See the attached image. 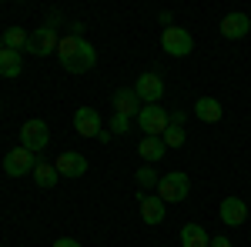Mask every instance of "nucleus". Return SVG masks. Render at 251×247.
<instances>
[{
  "mask_svg": "<svg viewBox=\"0 0 251 247\" xmlns=\"http://www.w3.org/2000/svg\"><path fill=\"white\" fill-rule=\"evenodd\" d=\"M57 57H60V64H64L67 74H87L97 64V50L84 37H74V34H71V37H60Z\"/></svg>",
  "mask_w": 251,
  "mask_h": 247,
  "instance_id": "f257e3e1",
  "label": "nucleus"
},
{
  "mask_svg": "<svg viewBox=\"0 0 251 247\" xmlns=\"http://www.w3.org/2000/svg\"><path fill=\"white\" fill-rule=\"evenodd\" d=\"M188 190H191V177L184 171H171L161 177V184H157V197L164 201V204H181L184 197H188Z\"/></svg>",
  "mask_w": 251,
  "mask_h": 247,
  "instance_id": "f03ea898",
  "label": "nucleus"
},
{
  "mask_svg": "<svg viewBox=\"0 0 251 247\" xmlns=\"http://www.w3.org/2000/svg\"><path fill=\"white\" fill-rule=\"evenodd\" d=\"M47 144H50V131L40 117H30L20 124V147H27L30 154H40Z\"/></svg>",
  "mask_w": 251,
  "mask_h": 247,
  "instance_id": "7ed1b4c3",
  "label": "nucleus"
},
{
  "mask_svg": "<svg viewBox=\"0 0 251 247\" xmlns=\"http://www.w3.org/2000/svg\"><path fill=\"white\" fill-rule=\"evenodd\" d=\"M161 47H164V54H171V57H188V54L194 50V37L184 30V27H164Z\"/></svg>",
  "mask_w": 251,
  "mask_h": 247,
  "instance_id": "20e7f679",
  "label": "nucleus"
},
{
  "mask_svg": "<svg viewBox=\"0 0 251 247\" xmlns=\"http://www.w3.org/2000/svg\"><path fill=\"white\" fill-rule=\"evenodd\" d=\"M137 124H141L144 137H161V134L168 131L171 117H168V111H164V107H157V104H148V107H141V114H137Z\"/></svg>",
  "mask_w": 251,
  "mask_h": 247,
  "instance_id": "39448f33",
  "label": "nucleus"
},
{
  "mask_svg": "<svg viewBox=\"0 0 251 247\" xmlns=\"http://www.w3.org/2000/svg\"><path fill=\"white\" fill-rule=\"evenodd\" d=\"M34 167H37V154H30L27 147H14V151H7V157H3V171H7V177L34 174Z\"/></svg>",
  "mask_w": 251,
  "mask_h": 247,
  "instance_id": "423d86ee",
  "label": "nucleus"
},
{
  "mask_svg": "<svg viewBox=\"0 0 251 247\" xmlns=\"http://www.w3.org/2000/svg\"><path fill=\"white\" fill-rule=\"evenodd\" d=\"M57 44L60 37L54 34V27H40L37 34H30L27 37V54H37V57H47V54H57Z\"/></svg>",
  "mask_w": 251,
  "mask_h": 247,
  "instance_id": "0eeeda50",
  "label": "nucleus"
},
{
  "mask_svg": "<svg viewBox=\"0 0 251 247\" xmlns=\"http://www.w3.org/2000/svg\"><path fill=\"white\" fill-rule=\"evenodd\" d=\"M134 94L141 97V104H157L164 97V80L157 74H141L134 84Z\"/></svg>",
  "mask_w": 251,
  "mask_h": 247,
  "instance_id": "6e6552de",
  "label": "nucleus"
},
{
  "mask_svg": "<svg viewBox=\"0 0 251 247\" xmlns=\"http://www.w3.org/2000/svg\"><path fill=\"white\" fill-rule=\"evenodd\" d=\"M137 207H141L144 224H151V227H154V224L164 221V207H168V204H164L157 194H144V190H141V194H137Z\"/></svg>",
  "mask_w": 251,
  "mask_h": 247,
  "instance_id": "1a4fd4ad",
  "label": "nucleus"
},
{
  "mask_svg": "<svg viewBox=\"0 0 251 247\" xmlns=\"http://www.w3.org/2000/svg\"><path fill=\"white\" fill-rule=\"evenodd\" d=\"M54 167H57L60 177H84V174H87V157L77 154V151H64L57 160H54Z\"/></svg>",
  "mask_w": 251,
  "mask_h": 247,
  "instance_id": "9d476101",
  "label": "nucleus"
},
{
  "mask_svg": "<svg viewBox=\"0 0 251 247\" xmlns=\"http://www.w3.org/2000/svg\"><path fill=\"white\" fill-rule=\"evenodd\" d=\"M221 34L228 40H241L251 34V17L248 14H241V10H234V14H225L221 20Z\"/></svg>",
  "mask_w": 251,
  "mask_h": 247,
  "instance_id": "9b49d317",
  "label": "nucleus"
},
{
  "mask_svg": "<svg viewBox=\"0 0 251 247\" xmlns=\"http://www.w3.org/2000/svg\"><path fill=\"white\" fill-rule=\"evenodd\" d=\"M74 131L80 137H97L100 134V114L94 107H77L74 111Z\"/></svg>",
  "mask_w": 251,
  "mask_h": 247,
  "instance_id": "f8f14e48",
  "label": "nucleus"
},
{
  "mask_svg": "<svg viewBox=\"0 0 251 247\" xmlns=\"http://www.w3.org/2000/svg\"><path fill=\"white\" fill-rule=\"evenodd\" d=\"M218 217H221L228 227H241L245 217H248V207H245L241 197H225V201H221V210H218Z\"/></svg>",
  "mask_w": 251,
  "mask_h": 247,
  "instance_id": "ddd939ff",
  "label": "nucleus"
},
{
  "mask_svg": "<svg viewBox=\"0 0 251 247\" xmlns=\"http://www.w3.org/2000/svg\"><path fill=\"white\" fill-rule=\"evenodd\" d=\"M141 97L134 94V87H117L114 90V114H124V117H137L141 114Z\"/></svg>",
  "mask_w": 251,
  "mask_h": 247,
  "instance_id": "4468645a",
  "label": "nucleus"
},
{
  "mask_svg": "<svg viewBox=\"0 0 251 247\" xmlns=\"http://www.w3.org/2000/svg\"><path fill=\"white\" fill-rule=\"evenodd\" d=\"M194 117L204 120V124H218V120L225 117V107H221L214 97H198V104H194Z\"/></svg>",
  "mask_w": 251,
  "mask_h": 247,
  "instance_id": "2eb2a0df",
  "label": "nucleus"
},
{
  "mask_svg": "<svg viewBox=\"0 0 251 247\" xmlns=\"http://www.w3.org/2000/svg\"><path fill=\"white\" fill-rule=\"evenodd\" d=\"M24 70V57H20V50H0V77H7V80H14V77Z\"/></svg>",
  "mask_w": 251,
  "mask_h": 247,
  "instance_id": "dca6fc26",
  "label": "nucleus"
},
{
  "mask_svg": "<svg viewBox=\"0 0 251 247\" xmlns=\"http://www.w3.org/2000/svg\"><path fill=\"white\" fill-rule=\"evenodd\" d=\"M211 244V237L204 234L201 224H184L181 227V247H208Z\"/></svg>",
  "mask_w": 251,
  "mask_h": 247,
  "instance_id": "f3484780",
  "label": "nucleus"
},
{
  "mask_svg": "<svg viewBox=\"0 0 251 247\" xmlns=\"http://www.w3.org/2000/svg\"><path fill=\"white\" fill-rule=\"evenodd\" d=\"M164 151H168V147H164V140H161V137H144V140L137 144V154H141L144 160H161Z\"/></svg>",
  "mask_w": 251,
  "mask_h": 247,
  "instance_id": "a211bd4d",
  "label": "nucleus"
},
{
  "mask_svg": "<svg viewBox=\"0 0 251 247\" xmlns=\"http://www.w3.org/2000/svg\"><path fill=\"white\" fill-rule=\"evenodd\" d=\"M34 177H37V187H57V180H60L57 167H54V164H47V160H37Z\"/></svg>",
  "mask_w": 251,
  "mask_h": 247,
  "instance_id": "6ab92c4d",
  "label": "nucleus"
},
{
  "mask_svg": "<svg viewBox=\"0 0 251 247\" xmlns=\"http://www.w3.org/2000/svg\"><path fill=\"white\" fill-rule=\"evenodd\" d=\"M27 37H30V34H27L24 27H7V30H3V47H7V50H24V47H27Z\"/></svg>",
  "mask_w": 251,
  "mask_h": 247,
  "instance_id": "aec40b11",
  "label": "nucleus"
},
{
  "mask_svg": "<svg viewBox=\"0 0 251 247\" xmlns=\"http://www.w3.org/2000/svg\"><path fill=\"white\" fill-rule=\"evenodd\" d=\"M161 140H164V147H184V140H188V134L181 124H168V131L161 134Z\"/></svg>",
  "mask_w": 251,
  "mask_h": 247,
  "instance_id": "412c9836",
  "label": "nucleus"
},
{
  "mask_svg": "<svg viewBox=\"0 0 251 247\" xmlns=\"http://www.w3.org/2000/svg\"><path fill=\"white\" fill-rule=\"evenodd\" d=\"M134 177H137V184H141L144 190H148V187H157V184H161V177L154 174V167H141Z\"/></svg>",
  "mask_w": 251,
  "mask_h": 247,
  "instance_id": "4be33fe9",
  "label": "nucleus"
},
{
  "mask_svg": "<svg viewBox=\"0 0 251 247\" xmlns=\"http://www.w3.org/2000/svg\"><path fill=\"white\" fill-rule=\"evenodd\" d=\"M127 127H131V117H124V114H114L111 117V131L121 137V134H127Z\"/></svg>",
  "mask_w": 251,
  "mask_h": 247,
  "instance_id": "5701e85b",
  "label": "nucleus"
},
{
  "mask_svg": "<svg viewBox=\"0 0 251 247\" xmlns=\"http://www.w3.org/2000/svg\"><path fill=\"white\" fill-rule=\"evenodd\" d=\"M54 247H80V241H74V237H60V241H54Z\"/></svg>",
  "mask_w": 251,
  "mask_h": 247,
  "instance_id": "b1692460",
  "label": "nucleus"
},
{
  "mask_svg": "<svg viewBox=\"0 0 251 247\" xmlns=\"http://www.w3.org/2000/svg\"><path fill=\"white\" fill-rule=\"evenodd\" d=\"M208 247H231V241H228V237H211Z\"/></svg>",
  "mask_w": 251,
  "mask_h": 247,
  "instance_id": "393cba45",
  "label": "nucleus"
},
{
  "mask_svg": "<svg viewBox=\"0 0 251 247\" xmlns=\"http://www.w3.org/2000/svg\"><path fill=\"white\" fill-rule=\"evenodd\" d=\"M0 50H3V34H0Z\"/></svg>",
  "mask_w": 251,
  "mask_h": 247,
  "instance_id": "a878e982",
  "label": "nucleus"
}]
</instances>
